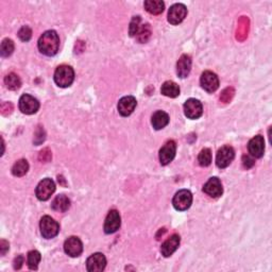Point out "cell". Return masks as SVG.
Masks as SVG:
<instances>
[{"mask_svg":"<svg viewBox=\"0 0 272 272\" xmlns=\"http://www.w3.org/2000/svg\"><path fill=\"white\" fill-rule=\"evenodd\" d=\"M52 210L55 212L64 213L66 212L69 207H71V200H69L64 194H59L54 198L51 203Z\"/></svg>","mask_w":272,"mask_h":272,"instance_id":"obj_21","label":"cell"},{"mask_svg":"<svg viewBox=\"0 0 272 272\" xmlns=\"http://www.w3.org/2000/svg\"><path fill=\"white\" fill-rule=\"evenodd\" d=\"M107 266V259L102 253H94L86 261V269L89 272H101Z\"/></svg>","mask_w":272,"mask_h":272,"instance_id":"obj_13","label":"cell"},{"mask_svg":"<svg viewBox=\"0 0 272 272\" xmlns=\"http://www.w3.org/2000/svg\"><path fill=\"white\" fill-rule=\"evenodd\" d=\"M200 83L202 88L205 89L207 93H214L219 87V79L217 75L210 71H206L201 75Z\"/></svg>","mask_w":272,"mask_h":272,"instance_id":"obj_8","label":"cell"},{"mask_svg":"<svg viewBox=\"0 0 272 272\" xmlns=\"http://www.w3.org/2000/svg\"><path fill=\"white\" fill-rule=\"evenodd\" d=\"M203 192L207 194V196H210L212 198L220 197L221 194H223V188H222L221 181L218 178H216V177L211 178L204 184Z\"/></svg>","mask_w":272,"mask_h":272,"instance_id":"obj_17","label":"cell"},{"mask_svg":"<svg viewBox=\"0 0 272 272\" xmlns=\"http://www.w3.org/2000/svg\"><path fill=\"white\" fill-rule=\"evenodd\" d=\"M39 109V102L33 96L25 94L19 99V110L26 115L36 114Z\"/></svg>","mask_w":272,"mask_h":272,"instance_id":"obj_7","label":"cell"},{"mask_svg":"<svg viewBox=\"0 0 272 272\" xmlns=\"http://www.w3.org/2000/svg\"><path fill=\"white\" fill-rule=\"evenodd\" d=\"M121 226L120 215L116 210H112L109 212L106 221H104V232L107 234H113L119 230Z\"/></svg>","mask_w":272,"mask_h":272,"instance_id":"obj_10","label":"cell"},{"mask_svg":"<svg viewBox=\"0 0 272 272\" xmlns=\"http://www.w3.org/2000/svg\"><path fill=\"white\" fill-rule=\"evenodd\" d=\"M41 260L40 253L37 250H32L28 253V267H29L31 270H37L39 267V264Z\"/></svg>","mask_w":272,"mask_h":272,"instance_id":"obj_26","label":"cell"},{"mask_svg":"<svg viewBox=\"0 0 272 272\" xmlns=\"http://www.w3.org/2000/svg\"><path fill=\"white\" fill-rule=\"evenodd\" d=\"M64 251L71 257H78L83 252V243L79 237L72 236L64 242Z\"/></svg>","mask_w":272,"mask_h":272,"instance_id":"obj_14","label":"cell"},{"mask_svg":"<svg viewBox=\"0 0 272 272\" xmlns=\"http://www.w3.org/2000/svg\"><path fill=\"white\" fill-rule=\"evenodd\" d=\"M24 264V257L22 255H18L15 260H14V269H20Z\"/></svg>","mask_w":272,"mask_h":272,"instance_id":"obj_33","label":"cell"},{"mask_svg":"<svg viewBox=\"0 0 272 272\" xmlns=\"http://www.w3.org/2000/svg\"><path fill=\"white\" fill-rule=\"evenodd\" d=\"M192 69V59L190 55L183 54L177 63V75L181 79L187 78Z\"/></svg>","mask_w":272,"mask_h":272,"instance_id":"obj_19","label":"cell"},{"mask_svg":"<svg viewBox=\"0 0 272 272\" xmlns=\"http://www.w3.org/2000/svg\"><path fill=\"white\" fill-rule=\"evenodd\" d=\"M187 15V9L183 3H176L170 6L168 11V22L171 25H179Z\"/></svg>","mask_w":272,"mask_h":272,"instance_id":"obj_12","label":"cell"},{"mask_svg":"<svg viewBox=\"0 0 272 272\" xmlns=\"http://www.w3.org/2000/svg\"><path fill=\"white\" fill-rule=\"evenodd\" d=\"M18 38L22 39L23 41H29L32 38V30L30 27L24 26L20 28V30L18 31Z\"/></svg>","mask_w":272,"mask_h":272,"instance_id":"obj_31","label":"cell"},{"mask_svg":"<svg viewBox=\"0 0 272 272\" xmlns=\"http://www.w3.org/2000/svg\"><path fill=\"white\" fill-rule=\"evenodd\" d=\"M40 234L46 239L54 238L60 232V225L50 216H44L39 222Z\"/></svg>","mask_w":272,"mask_h":272,"instance_id":"obj_3","label":"cell"},{"mask_svg":"<svg viewBox=\"0 0 272 272\" xmlns=\"http://www.w3.org/2000/svg\"><path fill=\"white\" fill-rule=\"evenodd\" d=\"M176 152H177V144L174 141H168L167 142L162 149L159 150V162H161V165L166 166L170 164L174 156H176Z\"/></svg>","mask_w":272,"mask_h":272,"instance_id":"obj_11","label":"cell"},{"mask_svg":"<svg viewBox=\"0 0 272 272\" xmlns=\"http://www.w3.org/2000/svg\"><path fill=\"white\" fill-rule=\"evenodd\" d=\"M75 80V72L73 67L68 65H61L54 73V82L60 87H69Z\"/></svg>","mask_w":272,"mask_h":272,"instance_id":"obj_2","label":"cell"},{"mask_svg":"<svg viewBox=\"0 0 272 272\" xmlns=\"http://www.w3.org/2000/svg\"><path fill=\"white\" fill-rule=\"evenodd\" d=\"M198 162H199L200 166H202V167L210 166L212 163V151L208 148L202 149L201 152L199 153Z\"/></svg>","mask_w":272,"mask_h":272,"instance_id":"obj_27","label":"cell"},{"mask_svg":"<svg viewBox=\"0 0 272 272\" xmlns=\"http://www.w3.org/2000/svg\"><path fill=\"white\" fill-rule=\"evenodd\" d=\"M141 17L139 16H134L133 18H132L131 20V24H130V28H129V34L130 37H136L137 33L139 31V29H141Z\"/></svg>","mask_w":272,"mask_h":272,"instance_id":"obj_30","label":"cell"},{"mask_svg":"<svg viewBox=\"0 0 272 272\" xmlns=\"http://www.w3.org/2000/svg\"><path fill=\"white\" fill-rule=\"evenodd\" d=\"M234 157L235 151L231 146H223L218 150L217 155H216V165L221 169L227 168L233 162Z\"/></svg>","mask_w":272,"mask_h":272,"instance_id":"obj_6","label":"cell"},{"mask_svg":"<svg viewBox=\"0 0 272 272\" xmlns=\"http://www.w3.org/2000/svg\"><path fill=\"white\" fill-rule=\"evenodd\" d=\"M161 93L169 98H176L180 95V87L176 82L166 81L161 87Z\"/></svg>","mask_w":272,"mask_h":272,"instance_id":"obj_23","label":"cell"},{"mask_svg":"<svg viewBox=\"0 0 272 272\" xmlns=\"http://www.w3.org/2000/svg\"><path fill=\"white\" fill-rule=\"evenodd\" d=\"M254 165V162L252 158H250V156H243V166L246 167V168H250V167H252Z\"/></svg>","mask_w":272,"mask_h":272,"instance_id":"obj_35","label":"cell"},{"mask_svg":"<svg viewBox=\"0 0 272 272\" xmlns=\"http://www.w3.org/2000/svg\"><path fill=\"white\" fill-rule=\"evenodd\" d=\"M193 203V194L190 191L187 190H181L179 191L172 199V204L173 207L176 208L177 211H186L191 207Z\"/></svg>","mask_w":272,"mask_h":272,"instance_id":"obj_4","label":"cell"},{"mask_svg":"<svg viewBox=\"0 0 272 272\" xmlns=\"http://www.w3.org/2000/svg\"><path fill=\"white\" fill-rule=\"evenodd\" d=\"M4 84H5V86L8 87L9 89L16 90V89H18L20 87V85H22V81H20L19 77L17 75L11 73V74L5 76Z\"/></svg>","mask_w":272,"mask_h":272,"instance_id":"obj_25","label":"cell"},{"mask_svg":"<svg viewBox=\"0 0 272 272\" xmlns=\"http://www.w3.org/2000/svg\"><path fill=\"white\" fill-rule=\"evenodd\" d=\"M14 51V43L10 39H4L0 47V53H1L2 58H8Z\"/></svg>","mask_w":272,"mask_h":272,"instance_id":"obj_28","label":"cell"},{"mask_svg":"<svg viewBox=\"0 0 272 272\" xmlns=\"http://www.w3.org/2000/svg\"><path fill=\"white\" fill-rule=\"evenodd\" d=\"M136 37H137L138 41H141V43H146V41H147L149 39V38L151 37V31H150L149 25H143L141 27V29H139Z\"/></svg>","mask_w":272,"mask_h":272,"instance_id":"obj_29","label":"cell"},{"mask_svg":"<svg viewBox=\"0 0 272 272\" xmlns=\"http://www.w3.org/2000/svg\"><path fill=\"white\" fill-rule=\"evenodd\" d=\"M55 192V184L53 181L49 178H46L44 180H41L37 186L36 190V194L39 200L40 201H47L49 200L50 197Z\"/></svg>","mask_w":272,"mask_h":272,"instance_id":"obj_5","label":"cell"},{"mask_svg":"<svg viewBox=\"0 0 272 272\" xmlns=\"http://www.w3.org/2000/svg\"><path fill=\"white\" fill-rule=\"evenodd\" d=\"M45 141V132H44V129H41L39 127V129H38L37 133H36V136H34V144H36L37 146H39V144H41Z\"/></svg>","mask_w":272,"mask_h":272,"instance_id":"obj_32","label":"cell"},{"mask_svg":"<svg viewBox=\"0 0 272 272\" xmlns=\"http://www.w3.org/2000/svg\"><path fill=\"white\" fill-rule=\"evenodd\" d=\"M29 170V164L26 159H19L12 167V173L15 177H23Z\"/></svg>","mask_w":272,"mask_h":272,"instance_id":"obj_24","label":"cell"},{"mask_svg":"<svg viewBox=\"0 0 272 272\" xmlns=\"http://www.w3.org/2000/svg\"><path fill=\"white\" fill-rule=\"evenodd\" d=\"M202 113H203V107L199 100L191 98L184 103V114L190 119H198L202 116Z\"/></svg>","mask_w":272,"mask_h":272,"instance_id":"obj_9","label":"cell"},{"mask_svg":"<svg viewBox=\"0 0 272 272\" xmlns=\"http://www.w3.org/2000/svg\"><path fill=\"white\" fill-rule=\"evenodd\" d=\"M136 106H137V101L133 96H125V97H122V98L119 100V102H118L117 109L121 116L128 117L133 113Z\"/></svg>","mask_w":272,"mask_h":272,"instance_id":"obj_15","label":"cell"},{"mask_svg":"<svg viewBox=\"0 0 272 272\" xmlns=\"http://www.w3.org/2000/svg\"><path fill=\"white\" fill-rule=\"evenodd\" d=\"M9 242H6L5 240H1L0 242V251H1V255H4L6 253V251L9 250Z\"/></svg>","mask_w":272,"mask_h":272,"instance_id":"obj_34","label":"cell"},{"mask_svg":"<svg viewBox=\"0 0 272 272\" xmlns=\"http://www.w3.org/2000/svg\"><path fill=\"white\" fill-rule=\"evenodd\" d=\"M181 238L178 234H173L170 236L168 239H167L161 247V253L164 257H169L174 252H176L177 249L180 246Z\"/></svg>","mask_w":272,"mask_h":272,"instance_id":"obj_18","label":"cell"},{"mask_svg":"<svg viewBox=\"0 0 272 272\" xmlns=\"http://www.w3.org/2000/svg\"><path fill=\"white\" fill-rule=\"evenodd\" d=\"M151 123L155 130H162L169 123V116L164 111H156L152 115Z\"/></svg>","mask_w":272,"mask_h":272,"instance_id":"obj_20","label":"cell"},{"mask_svg":"<svg viewBox=\"0 0 272 272\" xmlns=\"http://www.w3.org/2000/svg\"><path fill=\"white\" fill-rule=\"evenodd\" d=\"M248 150L251 156L260 158L265 152V139L262 135L254 136L248 144Z\"/></svg>","mask_w":272,"mask_h":272,"instance_id":"obj_16","label":"cell"},{"mask_svg":"<svg viewBox=\"0 0 272 272\" xmlns=\"http://www.w3.org/2000/svg\"><path fill=\"white\" fill-rule=\"evenodd\" d=\"M144 6L146 11L152 14V15H158L163 13L165 9V3L161 0H146Z\"/></svg>","mask_w":272,"mask_h":272,"instance_id":"obj_22","label":"cell"},{"mask_svg":"<svg viewBox=\"0 0 272 272\" xmlns=\"http://www.w3.org/2000/svg\"><path fill=\"white\" fill-rule=\"evenodd\" d=\"M38 47L40 53L47 55V57H53L58 53L60 48V38L58 33L54 30L44 32L38 41Z\"/></svg>","mask_w":272,"mask_h":272,"instance_id":"obj_1","label":"cell"}]
</instances>
